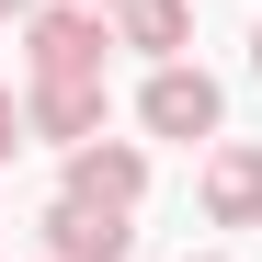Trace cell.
Segmentation results:
<instances>
[{
  "label": "cell",
  "mask_w": 262,
  "mask_h": 262,
  "mask_svg": "<svg viewBox=\"0 0 262 262\" xmlns=\"http://www.w3.org/2000/svg\"><path fill=\"white\" fill-rule=\"evenodd\" d=\"M251 69H262V34H251Z\"/></svg>",
  "instance_id": "obj_10"
},
{
  "label": "cell",
  "mask_w": 262,
  "mask_h": 262,
  "mask_svg": "<svg viewBox=\"0 0 262 262\" xmlns=\"http://www.w3.org/2000/svg\"><path fill=\"white\" fill-rule=\"evenodd\" d=\"M114 46H137L148 69H171L194 46V0H114Z\"/></svg>",
  "instance_id": "obj_7"
},
{
  "label": "cell",
  "mask_w": 262,
  "mask_h": 262,
  "mask_svg": "<svg viewBox=\"0 0 262 262\" xmlns=\"http://www.w3.org/2000/svg\"><path fill=\"white\" fill-rule=\"evenodd\" d=\"M194 262H228V251H194Z\"/></svg>",
  "instance_id": "obj_11"
},
{
  "label": "cell",
  "mask_w": 262,
  "mask_h": 262,
  "mask_svg": "<svg viewBox=\"0 0 262 262\" xmlns=\"http://www.w3.org/2000/svg\"><path fill=\"white\" fill-rule=\"evenodd\" d=\"M205 216L216 228H262V148L251 137H216L205 148Z\"/></svg>",
  "instance_id": "obj_5"
},
{
  "label": "cell",
  "mask_w": 262,
  "mask_h": 262,
  "mask_svg": "<svg viewBox=\"0 0 262 262\" xmlns=\"http://www.w3.org/2000/svg\"><path fill=\"white\" fill-rule=\"evenodd\" d=\"M103 46H114V12H92V0L23 12V57H34V80H103Z\"/></svg>",
  "instance_id": "obj_1"
},
{
  "label": "cell",
  "mask_w": 262,
  "mask_h": 262,
  "mask_svg": "<svg viewBox=\"0 0 262 262\" xmlns=\"http://www.w3.org/2000/svg\"><path fill=\"white\" fill-rule=\"evenodd\" d=\"M92 12H114V0H92Z\"/></svg>",
  "instance_id": "obj_12"
},
{
  "label": "cell",
  "mask_w": 262,
  "mask_h": 262,
  "mask_svg": "<svg viewBox=\"0 0 262 262\" xmlns=\"http://www.w3.org/2000/svg\"><path fill=\"white\" fill-rule=\"evenodd\" d=\"M125 251H137V228L114 205H80V194L46 205V262H125Z\"/></svg>",
  "instance_id": "obj_4"
},
{
  "label": "cell",
  "mask_w": 262,
  "mask_h": 262,
  "mask_svg": "<svg viewBox=\"0 0 262 262\" xmlns=\"http://www.w3.org/2000/svg\"><path fill=\"white\" fill-rule=\"evenodd\" d=\"M23 125H34L46 148H92V137H103V80H34Z\"/></svg>",
  "instance_id": "obj_6"
},
{
  "label": "cell",
  "mask_w": 262,
  "mask_h": 262,
  "mask_svg": "<svg viewBox=\"0 0 262 262\" xmlns=\"http://www.w3.org/2000/svg\"><path fill=\"white\" fill-rule=\"evenodd\" d=\"M23 137H34V125H23V103H12V92H0V160H12Z\"/></svg>",
  "instance_id": "obj_8"
},
{
  "label": "cell",
  "mask_w": 262,
  "mask_h": 262,
  "mask_svg": "<svg viewBox=\"0 0 262 262\" xmlns=\"http://www.w3.org/2000/svg\"><path fill=\"white\" fill-rule=\"evenodd\" d=\"M57 194L137 216V194H148V148H137V137H92V148H69V183H57Z\"/></svg>",
  "instance_id": "obj_3"
},
{
  "label": "cell",
  "mask_w": 262,
  "mask_h": 262,
  "mask_svg": "<svg viewBox=\"0 0 262 262\" xmlns=\"http://www.w3.org/2000/svg\"><path fill=\"white\" fill-rule=\"evenodd\" d=\"M216 114H228V92H216V80L194 69V57H171V69H148V92H137V125L148 137H216Z\"/></svg>",
  "instance_id": "obj_2"
},
{
  "label": "cell",
  "mask_w": 262,
  "mask_h": 262,
  "mask_svg": "<svg viewBox=\"0 0 262 262\" xmlns=\"http://www.w3.org/2000/svg\"><path fill=\"white\" fill-rule=\"evenodd\" d=\"M23 12H34V0H0V23H23Z\"/></svg>",
  "instance_id": "obj_9"
}]
</instances>
